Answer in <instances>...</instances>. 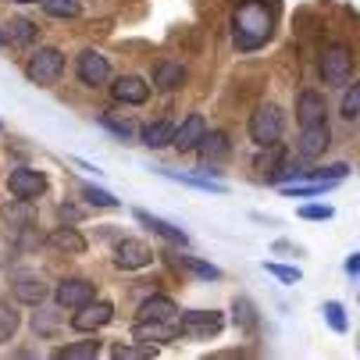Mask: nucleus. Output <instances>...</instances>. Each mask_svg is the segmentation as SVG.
Wrapping results in <instances>:
<instances>
[{
	"instance_id": "f257e3e1",
	"label": "nucleus",
	"mask_w": 360,
	"mask_h": 360,
	"mask_svg": "<svg viewBox=\"0 0 360 360\" xmlns=\"http://www.w3.org/2000/svg\"><path fill=\"white\" fill-rule=\"evenodd\" d=\"M278 22L275 0H239L232 11V43L239 54H257L271 36Z\"/></svg>"
},
{
	"instance_id": "f03ea898",
	"label": "nucleus",
	"mask_w": 360,
	"mask_h": 360,
	"mask_svg": "<svg viewBox=\"0 0 360 360\" xmlns=\"http://www.w3.org/2000/svg\"><path fill=\"white\" fill-rule=\"evenodd\" d=\"M318 75H321L325 86L346 89V82L353 75V50L346 43H328L318 58Z\"/></svg>"
},
{
	"instance_id": "7ed1b4c3",
	"label": "nucleus",
	"mask_w": 360,
	"mask_h": 360,
	"mask_svg": "<svg viewBox=\"0 0 360 360\" xmlns=\"http://www.w3.org/2000/svg\"><path fill=\"white\" fill-rule=\"evenodd\" d=\"M282 132H285V115H282V108L261 104V108L250 115V139L261 146V150L271 146V143H278Z\"/></svg>"
},
{
	"instance_id": "20e7f679",
	"label": "nucleus",
	"mask_w": 360,
	"mask_h": 360,
	"mask_svg": "<svg viewBox=\"0 0 360 360\" xmlns=\"http://www.w3.org/2000/svg\"><path fill=\"white\" fill-rule=\"evenodd\" d=\"M25 75L36 86H54L65 75V54L58 46H39L36 54L25 61Z\"/></svg>"
},
{
	"instance_id": "39448f33",
	"label": "nucleus",
	"mask_w": 360,
	"mask_h": 360,
	"mask_svg": "<svg viewBox=\"0 0 360 360\" xmlns=\"http://www.w3.org/2000/svg\"><path fill=\"white\" fill-rule=\"evenodd\" d=\"M225 328L218 311H179V335L182 339H211Z\"/></svg>"
},
{
	"instance_id": "423d86ee",
	"label": "nucleus",
	"mask_w": 360,
	"mask_h": 360,
	"mask_svg": "<svg viewBox=\"0 0 360 360\" xmlns=\"http://www.w3.org/2000/svg\"><path fill=\"white\" fill-rule=\"evenodd\" d=\"M328 146H332V129H328V122L303 125V129H300V139H296V158H300V161H318V158H325Z\"/></svg>"
},
{
	"instance_id": "0eeeda50",
	"label": "nucleus",
	"mask_w": 360,
	"mask_h": 360,
	"mask_svg": "<svg viewBox=\"0 0 360 360\" xmlns=\"http://www.w3.org/2000/svg\"><path fill=\"white\" fill-rule=\"evenodd\" d=\"M115 321V303L111 300H89L86 307H79V311L72 314V328L75 332H96Z\"/></svg>"
},
{
	"instance_id": "6e6552de",
	"label": "nucleus",
	"mask_w": 360,
	"mask_h": 360,
	"mask_svg": "<svg viewBox=\"0 0 360 360\" xmlns=\"http://www.w3.org/2000/svg\"><path fill=\"white\" fill-rule=\"evenodd\" d=\"M89 300H96V285L89 278H65L58 289H54V303L61 311H79Z\"/></svg>"
},
{
	"instance_id": "1a4fd4ad",
	"label": "nucleus",
	"mask_w": 360,
	"mask_h": 360,
	"mask_svg": "<svg viewBox=\"0 0 360 360\" xmlns=\"http://www.w3.org/2000/svg\"><path fill=\"white\" fill-rule=\"evenodd\" d=\"M8 189H11V196L15 200H36V196H43L46 193V175L39 172V168H11V179H8Z\"/></svg>"
},
{
	"instance_id": "9d476101",
	"label": "nucleus",
	"mask_w": 360,
	"mask_h": 360,
	"mask_svg": "<svg viewBox=\"0 0 360 360\" xmlns=\"http://www.w3.org/2000/svg\"><path fill=\"white\" fill-rule=\"evenodd\" d=\"M75 75L82 86H104L111 79V65L100 50H82L79 61H75Z\"/></svg>"
},
{
	"instance_id": "9b49d317",
	"label": "nucleus",
	"mask_w": 360,
	"mask_h": 360,
	"mask_svg": "<svg viewBox=\"0 0 360 360\" xmlns=\"http://www.w3.org/2000/svg\"><path fill=\"white\" fill-rule=\"evenodd\" d=\"M146 264H153V250H150L146 243H139V239H122V243L115 246V268H122V271H139V268H146Z\"/></svg>"
},
{
	"instance_id": "f8f14e48",
	"label": "nucleus",
	"mask_w": 360,
	"mask_h": 360,
	"mask_svg": "<svg viewBox=\"0 0 360 360\" xmlns=\"http://www.w3.org/2000/svg\"><path fill=\"white\" fill-rule=\"evenodd\" d=\"M172 339H179V318H172V321H136L132 325V342L153 346V342H172Z\"/></svg>"
},
{
	"instance_id": "ddd939ff",
	"label": "nucleus",
	"mask_w": 360,
	"mask_h": 360,
	"mask_svg": "<svg viewBox=\"0 0 360 360\" xmlns=\"http://www.w3.org/2000/svg\"><path fill=\"white\" fill-rule=\"evenodd\" d=\"M296 118H300V129H303V125H314V122H328L325 93H318V89H303V93L296 96Z\"/></svg>"
},
{
	"instance_id": "4468645a",
	"label": "nucleus",
	"mask_w": 360,
	"mask_h": 360,
	"mask_svg": "<svg viewBox=\"0 0 360 360\" xmlns=\"http://www.w3.org/2000/svg\"><path fill=\"white\" fill-rule=\"evenodd\" d=\"M111 96L118 100V104L139 108V104H146V100H150V86H146L139 75H122V79H115V86H111Z\"/></svg>"
},
{
	"instance_id": "2eb2a0df",
	"label": "nucleus",
	"mask_w": 360,
	"mask_h": 360,
	"mask_svg": "<svg viewBox=\"0 0 360 360\" xmlns=\"http://www.w3.org/2000/svg\"><path fill=\"white\" fill-rule=\"evenodd\" d=\"M203 136H207V122H203V115H189L179 129H175V150L179 153H189V150H200Z\"/></svg>"
},
{
	"instance_id": "dca6fc26",
	"label": "nucleus",
	"mask_w": 360,
	"mask_h": 360,
	"mask_svg": "<svg viewBox=\"0 0 360 360\" xmlns=\"http://www.w3.org/2000/svg\"><path fill=\"white\" fill-rule=\"evenodd\" d=\"M179 318V307L172 296H146L136 311V321H172Z\"/></svg>"
},
{
	"instance_id": "f3484780",
	"label": "nucleus",
	"mask_w": 360,
	"mask_h": 360,
	"mask_svg": "<svg viewBox=\"0 0 360 360\" xmlns=\"http://www.w3.org/2000/svg\"><path fill=\"white\" fill-rule=\"evenodd\" d=\"M136 221L139 225H146L150 232H158L165 243H172V246H186L189 243V236L179 229V225H172V221H165V218H158V214H150V211H136Z\"/></svg>"
},
{
	"instance_id": "a211bd4d",
	"label": "nucleus",
	"mask_w": 360,
	"mask_h": 360,
	"mask_svg": "<svg viewBox=\"0 0 360 360\" xmlns=\"http://www.w3.org/2000/svg\"><path fill=\"white\" fill-rule=\"evenodd\" d=\"M139 143H143L146 150H165V146L175 143V125L165 122V118H161V122H150V125H143Z\"/></svg>"
},
{
	"instance_id": "6ab92c4d",
	"label": "nucleus",
	"mask_w": 360,
	"mask_h": 360,
	"mask_svg": "<svg viewBox=\"0 0 360 360\" xmlns=\"http://www.w3.org/2000/svg\"><path fill=\"white\" fill-rule=\"evenodd\" d=\"M158 175L172 179V182H182L189 189H200V193H214V196H225V182L211 179V175H182V172H168V168H158Z\"/></svg>"
},
{
	"instance_id": "aec40b11",
	"label": "nucleus",
	"mask_w": 360,
	"mask_h": 360,
	"mask_svg": "<svg viewBox=\"0 0 360 360\" xmlns=\"http://www.w3.org/2000/svg\"><path fill=\"white\" fill-rule=\"evenodd\" d=\"M182 82H186V68H182L179 61H161L158 68H153V86L165 89V93L179 89Z\"/></svg>"
},
{
	"instance_id": "412c9836",
	"label": "nucleus",
	"mask_w": 360,
	"mask_h": 360,
	"mask_svg": "<svg viewBox=\"0 0 360 360\" xmlns=\"http://www.w3.org/2000/svg\"><path fill=\"white\" fill-rule=\"evenodd\" d=\"M175 264H179L182 271L203 278V282H218V278H221V268H214L211 261H200V257H189V253H179V257H175Z\"/></svg>"
},
{
	"instance_id": "4be33fe9",
	"label": "nucleus",
	"mask_w": 360,
	"mask_h": 360,
	"mask_svg": "<svg viewBox=\"0 0 360 360\" xmlns=\"http://www.w3.org/2000/svg\"><path fill=\"white\" fill-rule=\"evenodd\" d=\"M11 292H15V300L25 303V307H39V303L46 300V285H43L39 278H18V282L11 285Z\"/></svg>"
},
{
	"instance_id": "5701e85b",
	"label": "nucleus",
	"mask_w": 360,
	"mask_h": 360,
	"mask_svg": "<svg viewBox=\"0 0 360 360\" xmlns=\"http://www.w3.org/2000/svg\"><path fill=\"white\" fill-rule=\"evenodd\" d=\"M50 246H54V250H65V253H86V239L75 232V229H68V225H61V229H54V232H50V239H46Z\"/></svg>"
},
{
	"instance_id": "b1692460",
	"label": "nucleus",
	"mask_w": 360,
	"mask_h": 360,
	"mask_svg": "<svg viewBox=\"0 0 360 360\" xmlns=\"http://www.w3.org/2000/svg\"><path fill=\"white\" fill-rule=\"evenodd\" d=\"M200 153H203V161H225L229 153H232V146H229V136L225 132H207L203 136V143H200Z\"/></svg>"
},
{
	"instance_id": "393cba45",
	"label": "nucleus",
	"mask_w": 360,
	"mask_h": 360,
	"mask_svg": "<svg viewBox=\"0 0 360 360\" xmlns=\"http://www.w3.org/2000/svg\"><path fill=\"white\" fill-rule=\"evenodd\" d=\"M58 360H93L100 356V339H82V342H68L61 349H54Z\"/></svg>"
},
{
	"instance_id": "a878e982",
	"label": "nucleus",
	"mask_w": 360,
	"mask_h": 360,
	"mask_svg": "<svg viewBox=\"0 0 360 360\" xmlns=\"http://www.w3.org/2000/svg\"><path fill=\"white\" fill-rule=\"evenodd\" d=\"M79 193L86 196V203H93V207H104V211H118V207H122V200H118L115 193L100 189V186H93V182H82Z\"/></svg>"
},
{
	"instance_id": "bb28decb",
	"label": "nucleus",
	"mask_w": 360,
	"mask_h": 360,
	"mask_svg": "<svg viewBox=\"0 0 360 360\" xmlns=\"http://www.w3.org/2000/svg\"><path fill=\"white\" fill-rule=\"evenodd\" d=\"M22 328V314H18V307L4 303L0 300V342H11Z\"/></svg>"
},
{
	"instance_id": "cd10ccee",
	"label": "nucleus",
	"mask_w": 360,
	"mask_h": 360,
	"mask_svg": "<svg viewBox=\"0 0 360 360\" xmlns=\"http://www.w3.org/2000/svg\"><path fill=\"white\" fill-rule=\"evenodd\" d=\"M321 314H325V321H328V328H332L335 335H346V332H349V318H346V307H342L339 300H328V303L321 307Z\"/></svg>"
},
{
	"instance_id": "c85d7f7f",
	"label": "nucleus",
	"mask_w": 360,
	"mask_h": 360,
	"mask_svg": "<svg viewBox=\"0 0 360 360\" xmlns=\"http://www.w3.org/2000/svg\"><path fill=\"white\" fill-rule=\"evenodd\" d=\"M8 36H11V43H18V46H29V43H36L39 29H36V22H29V18H11V25H8Z\"/></svg>"
},
{
	"instance_id": "c756f323",
	"label": "nucleus",
	"mask_w": 360,
	"mask_h": 360,
	"mask_svg": "<svg viewBox=\"0 0 360 360\" xmlns=\"http://www.w3.org/2000/svg\"><path fill=\"white\" fill-rule=\"evenodd\" d=\"M353 168L349 165H325V168H303V179H318V182H342Z\"/></svg>"
},
{
	"instance_id": "7c9ffc66",
	"label": "nucleus",
	"mask_w": 360,
	"mask_h": 360,
	"mask_svg": "<svg viewBox=\"0 0 360 360\" xmlns=\"http://www.w3.org/2000/svg\"><path fill=\"white\" fill-rule=\"evenodd\" d=\"M39 4L50 18H79L82 11V0H39Z\"/></svg>"
},
{
	"instance_id": "2f4dec72",
	"label": "nucleus",
	"mask_w": 360,
	"mask_h": 360,
	"mask_svg": "<svg viewBox=\"0 0 360 360\" xmlns=\"http://www.w3.org/2000/svg\"><path fill=\"white\" fill-rule=\"evenodd\" d=\"M339 115H342L346 122H356V118H360V79H356L353 86H346L342 104H339Z\"/></svg>"
},
{
	"instance_id": "473e14b6",
	"label": "nucleus",
	"mask_w": 360,
	"mask_h": 360,
	"mask_svg": "<svg viewBox=\"0 0 360 360\" xmlns=\"http://www.w3.org/2000/svg\"><path fill=\"white\" fill-rule=\"evenodd\" d=\"M111 356H118V360H150V356H158V349H153V346H111Z\"/></svg>"
},
{
	"instance_id": "72a5a7b5",
	"label": "nucleus",
	"mask_w": 360,
	"mask_h": 360,
	"mask_svg": "<svg viewBox=\"0 0 360 360\" xmlns=\"http://www.w3.org/2000/svg\"><path fill=\"white\" fill-rule=\"evenodd\" d=\"M300 218L303 221H332L335 207H328V203H307V207H300Z\"/></svg>"
},
{
	"instance_id": "f704fd0d",
	"label": "nucleus",
	"mask_w": 360,
	"mask_h": 360,
	"mask_svg": "<svg viewBox=\"0 0 360 360\" xmlns=\"http://www.w3.org/2000/svg\"><path fill=\"white\" fill-rule=\"evenodd\" d=\"M236 325H243L246 332H257V311L250 300H236Z\"/></svg>"
},
{
	"instance_id": "c9c22d12",
	"label": "nucleus",
	"mask_w": 360,
	"mask_h": 360,
	"mask_svg": "<svg viewBox=\"0 0 360 360\" xmlns=\"http://www.w3.org/2000/svg\"><path fill=\"white\" fill-rule=\"evenodd\" d=\"M264 271L268 275H275L278 282H285V285H292V282H300L303 278V271L300 268H289V264H264Z\"/></svg>"
},
{
	"instance_id": "e433bc0d",
	"label": "nucleus",
	"mask_w": 360,
	"mask_h": 360,
	"mask_svg": "<svg viewBox=\"0 0 360 360\" xmlns=\"http://www.w3.org/2000/svg\"><path fill=\"white\" fill-rule=\"evenodd\" d=\"M96 122L104 125V129H111V132H115L118 139H132V136H136V129H132L129 122H118V118H111V115H100Z\"/></svg>"
},
{
	"instance_id": "4c0bfd02",
	"label": "nucleus",
	"mask_w": 360,
	"mask_h": 360,
	"mask_svg": "<svg viewBox=\"0 0 360 360\" xmlns=\"http://www.w3.org/2000/svg\"><path fill=\"white\" fill-rule=\"evenodd\" d=\"M342 268H346V275H360V253H349Z\"/></svg>"
},
{
	"instance_id": "58836bf2",
	"label": "nucleus",
	"mask_w": 360,
	"mask_h": 360,
	"mask_svg": "<svg viewBox=\"0 0 360 360\" xmlns=\"http://www.w3.org/2000/svg\"><path fill=\"white\" fill-rule=\"evenodd\" d=\"M58 214H61V221H79V211H75V207H68V203H65V207H61Z\"/></svg>"
},
{
	"instance_id": "ea45409f",
	"label": "nucleus",
	"mask_w": 360,
	"mask_h": 360,
	"mask_svg": "<svg viewBox=\"0 0 360 360\" xmlns=\"http://www.w3.org/2000/svg\"><path fill=\"white\" fill-rule=\"evenodd\" d=\"M11 4H39V0H11Z\"/></svg>"
},
{
	"instance_id": "a19ab883",
	"label": "nucleus",
	"mask_w": 360,
	"mask_h": 360,
	"mask_svg": "<svg viewBox=\"0 0 360 360\" xmlns=\"http://www.w3.org/2000/svg\"><path fill=\"white\" fill-rule=\"evenodd\" d=\"M0 46H4V32H0Z\"/></svg>"
},
{
	"instance_id": "79ce46f5",
	"label": "nucleus",
	"mask_w": 360,
	"mask_h": 360,
	"mask_svg": "<svg viewBox=\"0 0 360 360\" xmlns=\"http://www.w3.org/2000/svg\"><path fill=\"white\" fill-rule=\"evenodd\" d=\"M0 129H4V125H0Z\"/></svg>"
}]
</instances>
